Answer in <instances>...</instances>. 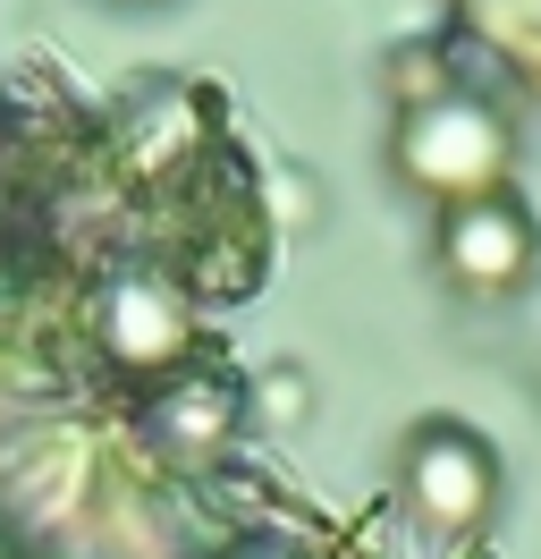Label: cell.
<instances>
[{
	"label": "cell",
	"mask_w": 541,
	"mask_h": 559,
	"mask_svg": "<svg viewBox=\"0 0 541 559\" xmlns=\"http://www.w3.org/2000/svg\"><path fill=\"white\" fill-rule=\"evenodd\" d=\"M101 348H110V365L119 373H135V382H153V373H169L178 356L195 348V314L169 297L161 280H119L110 297H101Z\"/></svg>",
	"instance_id": "277c9868"
},
{
	"label": "cell",
	"mask_w": 541,
	"mask_h": 559,
	"mask_svg": "<svg viewBox=\"0 0 541 559\" xmlns=\"http://www.w3.org/2000/svg\"><path fill=\"white\" fill-rule=\"evenodd\" d=\"M541 263V229L516 195H473V204L440 212V272L457 280L466 297H516Z\"/></svg>",
	"instance_id": "3957f363"
},
{
	"label": "cell",
	"mask_w": 541,
	"mask_h": 559,
	"mask_svg": "<svg viewBox=\"0 0 541 559\" xmlns=\"http://www.w3.org/2000/svg\"><path fill=\"white\" fill-rule=\"evenodd\" d=\"M507 162H516V136L507 119L482 94H432L398 119V170L406 187H423L448 204H473V195H500L507 187Z\"/></svg>",
	"instance_id": "6da1fadb"
},
{
	"label": "cell",
	"mask_w": 541,
	"mask_h": 559,
	"mask_svg": "<svg viewBox=\"0 0 541 559\" xmlns=\"http://www.w3.org/2000/svg\"><path fill=\"white\" fill-rule=\"evenodd\" d=\"M398 484H406V509L432 525L440 543H466L500 518V450L473 432V424H414L398 450Z\"/></svg>",
	"instance_id": "7a4b0ae2"
}]
</instances>
